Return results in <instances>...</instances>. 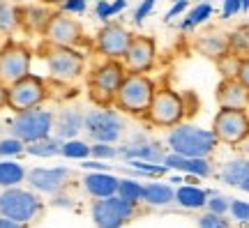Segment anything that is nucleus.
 <instances>
[{
    "instance_id": "6ab92c4d",
    "label": "nucleus",
    "mask_w": 249,
    "mask_h": 228,
    "mask_svg": "<svg viewBox=\"0 0 249 228\" xmlns=\"http://www.w3.org/2000/svg\"><path fill=\"white\" fill-rule=\"evenodd\" d=\"M118 184H120V177L111 175L108 171H90L83 177V189L92 198H107V196L118 193Z\"/></svg>"
},
{
    "instance_id": "c85d7f7f",
    "label": "nucleus",
    "mask_w": 249,
    "mask_h": 228,
    "mask_svg": "<svg viewBox=\"0 0 249 228\" xmlns=\"http://www.w3.org/2000/svg\"><path fill=\"white\" fill-rule=\"evenodd\" d=\"M21 26V7L0 0V33H14Z\"/></svg>"
},
{
    "instance_id": "aec40b11",
    "label": "nucleus",
    "mask_w": 249,
    "mask_h": 228,
    "mask_svg": "<svg viewBox=\"0 0 249 228\" xmlns=\"http://www.w3.org/2000/svg\"><path fill=\"white\" fill-rule=\"evenodd\" d=\"M164 164L173 171H180V173H189V175H198V177H208L213 173V166L208 157H185V155H178V152H171L164 157Z\"/></svg>"
},
{
    "instance_id": "dca6fc26",
    "label": "nucleus",
    "mask_w": 249,
    "mask_h": 228,
    "mask_svg": "<svg viewBox=\"0 0 249 228\" xmlns=\"http://www.w3.org/2000/svg\"><path fill=\"white\" fill-rule=\"evenodd\" d=\"M71 177V171L67 166H51V168H33L26 175L28 184L39 193H58L60 189L67 187Z\"/></svg>"
},
{
    "instance_id": "e433bc0d",
    "label": "nucleus",
    "mask_w": 249,
    "mask_h": 228,
    "mask_svg": "<svg viewBox=\"0 0 249 228\" xmlns=\"http://www.w3.org/2000/svg\"><path fill=\"white\" fill-rule=\"evenodd\" d=\"M90 157L95 159H113L118 157V148L113 143H95L92 148H90Z\"/></svg>"
},
{
    "instance_id": "37998d69",
    "label": "nucleus",
    "mask_w": 249,
    "mask_h": 228,
    "mask_svg": "<svg viewBox=\"0 0 249 228\" xmlns=\"http://www.w3.org/2000/svg\"><path fill=\"white\" fill-rule=\"evenodd\" d=\"M95 14H97V18H102L104 23H108V21H111V17H113V12H111V2H108V0H97Z\"/></svg>"
},
{
    "instance_id": "f8f14e48",
    "label": "nucleus",
    "mask_w": 249,
    "mask_h": 228,
    "mask_svg": "<svg viewBox=\"0 0 249 228\" xmlns=\"http://www.w3.org/2000/svg\"><path fill=\"white\" fill-rule=\"evenodd\" d=\"M30 65H33V53L28 46L18 44V42H7L0 49V81L2 83L12 86L28 76Z\"/></svg>"
},
{
    "instance_id": "7ed1b4c3",
    "label": "nucleus",
    "mask_w": 249,
    "mask_h": 228,
    "mask_svg": "<svg viewBox=\"0 0 249 228\" xmlns=\"http://www.w3.org/2000/svg\"><path fill=\"white\" fill-rule=\"evenodd\" d=\"M42 212H44V203L30 189L9 187V189L0 192V217H7V219H14L28 226L35 219H39Z\"/></svg>"
},
{
    "instance_id": "cd10ccee",
    "label": "nucleus",
    "mask_w": 249,
    "mask_h": 228,
    "mask_svg": "<svg viewBox=\"0 0 249 228\" xmlns=\"http://www.w3.org/2000/svg\"><path fill=\"white\" fill-rule=\"evenodd\" d=\"M51 12L44 7H21V26L30 28L35 33H44Z\"/></svg>"
},
{
    "instance_id": "3c124183",
    "label": "nucleus",
    "mask_w": 249,
    "mask_h": 228,
    "mask_svg": "<svg viewBox=\"0 0 249 228\" xmlns=\"http://www.w3.org/2000/svg\"><path fill=\"white\" fill-rule=\"evenodd\" d=\"M124 7H127V0H116V2H111V12H113V17L120 14Z\"/></svg>"
},
{
    "instance_id": "412c9836",
    "label": "nucleus",
    "mask_w": 249,
    "mask_h": 228,
    "mask_svg": "<svg viewBox=\"0 0 249 228\" xmlns=\"http://www.w3.org/2000/svg\"><path fill=\"white\" fill-rule=\"evenodd\" d=\"M118 155L124 157L127 161L129 159H141V161H152V164H164V157L166 152L157 145V143H129V145H123L118 148Z\"/></svg>"
},
{
    "instance_id": "a18cd8bd",
    "label": "nucleus",
    "mask_w": 249,
    "mask_h": 228,
    "mask_svg": "<svg viewBox=\"0 0 249 228\" xmlns=\"http://www.w3.org/2000/svg\"><path fill=\"white\" fill-rule=\"evenodd\" d=\"M235 79L249 90V55L240 60V70H238V76H235Z\"/></svg>"
},
{
    "instance_id": "6e6552de",
    "label": "nucleus",
    "mask_w": 249,
    "mask_h": 228,
    "mask_svg": "<svg viewBox=\"0 0 249 228\" xmlns=\"http://www.w3.org/2000/svg\"><path fill=\"white\" fill-rule=\"evenodd\" d=\"M83 129L88 132V136L95 143H116V140H120V136L124 132V120L123 115L113 111V108L97 106V108L86 113Z\"/></svg>"
},
{
    "instance_id": "f3484780",
    "label": "nucleus",
    "mask_w": 249,
    "mask_h": 228,
    "mask_svg": "<svg viewBox=\"0 0 249 228\" xmlns=\"http://www.w3.org/2000/svg\"><path fill=\"white\" fill-rule=\"evenodd\" d=\"M217 102L219 108H247L249 90L238 79H224L217 86Z\"/></svg>"
},
{
    "instance_id": "5fc2aeb1",
    "label": "nucleus",
    "mask_w": 249,
    "mask_h": 228,
    "mask_svg": "<svg viewBox=\"0 0 249 228\" xmlns=\"http://www.w3.org/2000/svg\"><path fill=\"white\" fill-rule=\"evenodd\" d=\"M240 5H242V12H247V9H249V0H240Z\"/></svg>"
},
{
    "instance_id": "49530a36",
    "label": "nucleus",
    "mask_w": 249,
    "mask_h": 228,
    "mask_svg": "<svg viewBox=\"0 0 249 228\" xmlns=\"http://www.w3.org/2000/svg\"><path fill=\"white\" fill-rule=\"evenodd\" d=\"M182 12H187V2H173V7L166 12V21H171L173 17H178V14H182Z\"/></svg>"
},
{
    "instance_id": "6e6d98bb",
    "label": "nucleus",
    "mask_w": 249,
    "mask_h": 228,
    "mask_svg": "<svg viewBox=\"0 0 249 228\" xmlns=\"http://www.w3.org/2000/svg\"><path fill=\"white\" fill-rule=\"evenodd\" d=\"M173 2H189V0H173Z\"/></svg>"
},
{
    "instance_id": "09e8293b",
    "label": "nucleus",
    "mask_w": 249,
    "mask_h": 228,
    "mask_svg": "<svg viewBox=\"0 0 249 228\" xmlns=\"http://www.w3.org/2000/svg\"><path fill=\"white\" fill-rule=\"evenodd\" d=\"M7 99H9V86L0 81V111L7 108Z\"/></svg>"
},
{
    "instance_id": "4c0bfd02",
    "label": "nucleus",
    "mask_w": 249,
    "mask_h": 228,
    "mask_svg": "<svg viewBox=\"0 0 249 228\" xmlns=\"http://www.w3.org/2000/svg\"><path fill=\"white\" fill-rule=\"evenodd\" d=\"M201 228H231V224L224 219V214H214V212H205L203 217L198 219Z\"/></svg>"
},
{
    "instance_id": "a878e982",
    "label": "nucleus",
    "mask_w": 249,
    "mask_h": 228,
    "mask_svg": "<svg viewBox=\"0 0 249 228\" xmlns=\"http://www.w3.org/2000/svg\"><path fill=\"white\" fill-rule=\"evenodd\" d=\"M26 168L17 164L14 159H2L0 161V187L9 189V187H18V184L26 180Z\"/></svg>"
},
{
    "instance_id": "f704fd0d",
    "label": "nucleus",
    "mask_w": 249,
    "mask_h": 228,
    "mask_svg": "<svg viewBox=\"0 0 249 228\" xmlns=\"http://www.w3.org/2000/svg\"><path fill=\"white\" fill-rule=\"evenodd\" d=\"M127 166L132 168L136 175H164L169 171L166 164H152V161H141V159H129Z\"/></svg>"
},
{
    "instance_id": "72a5a7b5",
    "label": "nucleus",
    "mask_w": 249,
    "mask_h": 228,
    "mask_svg": "<svg viewBox=\"0 0 249 228\" xmlns=\"http://www.w3.org/2000/svg\"><path fill=\"white\" fill-rule=\"evenodd\" d=\"M240 55H235L233 51H226L222 58H217V67L222 71L224 79H235L238 76V70H240Z\"/></svg>"
},
{
    "instance_id": "ddd939ff",
    "label": "nucleus",
    "mask_w": 249,
    "mask_h": 228,
    "mask_svg": "<svg viewBox=\"0 0 249 228\" xmlns=\"http://www.w3.org/2000/svg\"><path fill=\"white\" fill-rule=\"evenodd\" d=\"M42 35L51 46H71L74 49L83 42V26L70 14L55 12V14H51Z\"/></svg>"
},
{
    "instance_id": "a211bd4d",
    "label": "nucleus",
    "mask_w": 249,
    "mask_h": 228,
    "mask_svg": "<svg viewBox=\"0 0 249 228\" xmlns=\"http://www.w3.org/2000/svg\"><path fill=\"white\" fill-rule=\"evenodd\" d=\"M83 120H86V113H81L76 106H70V108H62L60 113L53 118V132L58 139L70 140L76 139L81 132H83Z\"/></svg>"
},
{
    "instance_id": "4468645a",
    "label": "nucleus",
    "mask_w": 249,
    "mask_h": 228,
    "mask_svg": "<svg viewBox=\"0 0 249 228\" xmlns=\"http://www.w3.org/2000/svg\"><path fill=\"white\" fill-rule=\"evenodd\" d=\"M132 37L134 35L124 26L108 21L107 26L97 33L95 49H97V53H102L104 58H108V60H120V58H124V53H127V49L132 44Z\"/></svg>"
},
{
    "instance_id": "58836bf2",
    "label": "nucleus",
    "mask_w": 249,
    "mask_h": 228,
    "mask_svg": "<svg viewBox=\"0 0 249 228\" xmlns=\"http://www.w3.org/2000/svg\"><path fill=\"white\" fill-rule=\"evenodd\" d=\"M208 212H214V214H226V212L231 210V201L226 198V196H213V198H208Z\"/></svg>"
},
{
    "instance_id": "20e7f679",
    "label": "nucleus",
    "mask_w": 249,
    "mask_h": 228,
    "mask_svg": "<svg viewBox=\"0 0 249 228\" xmlns=\"http://www.w3.org/2000/svg\"><path fill=\"white\" fill-rule=\"evenodd\" d=\"M124 65L120 60H108L97 65L95 70L90 71L88 86H90V97L97 106H108L113 104L116 92L120 88V83L124 79Z\"/></svg>"
},
{
    "instance_id": "423d86ee",
    "label": "nucleus",
    "mask_w": 249,
    "mask_h": 228,
    "mask_svg": "<svg viewBox=\"0 0 249 228\" xmlns=\"http://www.w3.org/2000/svg\"><path fill=\"white\" fill-rule=\"evenodd\" d=\"M53 118L55 115L51 111L39 108V106L21 111V113H14L12 123H9V134L17 136L18 140H23V143L39 140V139H44V136H51Z\"/></svg>"
},
{
    "instance_id": "c756f323",
    "label": "nucleus",
    "mask_w": 249,
    "mask_h": 228,
    "mask_svg": "<svg viewBox=\"0 0 249 228\" xmlns=\"http://www.w3.org/2000/svg\"><path fill=\"white\" fill-rule=\"evenodd\" d=\"M210 17H213V5H210V2H201V5H196L194 9H189V14L185 17V21L180 23V30H192V28L205 23Z\"/></svg>"
},
{
    "instance_id": "c9c22d12",
    "label": "nucleus",
    "mask_w": 249,
    "mask_h": 228,
    "mask_svg": "<svg viewBox=\"0 0 249 228\" xmlns=\"http://www.w3.org/2000/svg\"><path fill=\"white\" fill-rule=\"evenodd\" d=\"M21 152H26V143L23 140H18L17 136H12L9 134L7 139L0 140V157H17V155H21Z\"/></svg>"
},
{
    "instance_id": "b1692460",
    "label": "nucleus",
    "mask_w": 249,
    "mask_h": 228,
    "mask_svg": "<svg viewBox=\"0 0 249 228\" xmlns=\"http://www.w3.org/2000/svg\"><path fill=\"white\" fill-rule=\"evenodd\" d=\"M196 49L208 55V58H222L224 53L229 51V37H224L222 33H208L205 37L196 39Z\"/></svg>"
},
{
    "instance_id": "f257e3e1",
    "label": "nucleus",
    "mask_w": 249,
    "mask_h": 228,
    "mask_svg": "<svg viewBox=\"0 0 249 228\" xmlns=\"http://www.w3.org/2000/svg\"><path fill=\"white\" fill-rule=\"evenodd\" d=\"M155 90H157V86H155V81L148 74L127 71L123 83H120V88L116 92L113 104H116V108L124 111V113L145 115L148 108H150L152 97H155Z\"/></svg>"
},
{
    "instance_id": "de8ad7c7",
    "label": "nucleus",
    "mask_w": 249,
    "mask_h": 228,
    "mask_svg": "<svg viewBox=\"0 0 249 228\" xmlns=\"http://www.w3.org/2000/svg\"><path fill=\"white\" fill-rule=\"evenodd\" d=\"M81 166L86 168V171H108V164H102V161H88V159H83V164Z\"/></svg>"
},
{
    "instance_id": "c03bdc74",
    "label": "nucleus",
    "mask_w": 249,
    "mask_h": 228,
    "mask_svg": "<svg viewBox=\"0 0 249 228\" xmlns=\"http://www.w3.org/2000/svg\"><path fill=\"white\" fill-rule=\"evenodd\" d=\"M238 12H242L240 0H224V7H222V18H231V17H235Z\"/></svg>"
},
{
    "instance_id": "4be33fe9",
    "label": "nucleus",
    "mask_w": 249,
    "mask_h": 228,
    "mask_svg": "<svg viewBox=\"0 0 249 228\" xmlns=\"http://www.w3.org/2000/svg\"><path fill=\"white\" fill-rule=\"evenodd\" d=\"M176 201V189L166 182H150L143 184V203L155 205V208H164L169 203Z\"/></svg>"
},
{
    "instance_id": "9b49d317",
    "label": "nucleus",
    "mask_w": 249,
    "mask_h": 228,
    "mask_svg": "<svg viewBox=\"0 0 249 228\" xmlns=\"http://www.w3.org/2000/svg\"><path fill=\"white\" fill-rule=\"evenodd\" d=\"M49 97V88H46V81L37 74H28L21 81L9 86V99H7V108H12L14 113L28 111V108H37L42 106Z\"/></svg>"
},
{
    "instance_id": "a19ab883",
    "label": "nucleus",
    "mask_w": 249,
    "mask_h": 228,
    "mask_svg": "<svg viewBox=\"0 0 249 228\" xmlns=\"http://www.w3.org/2000/svg\"><path fill=\"white\" fill-rule=\"evenodd\" d=\"M88 7V0H65L60 2V12L65 14H81V12H86Z\"/></svg>"
},
{
    "instance_id": "1a4fd4ad",
    "label": "nucleus",
    "mask_w": 249,
    "mask_h": 228,
    "mask_svg": "<svg viewBox=\"0 0 249 228\" xmlns=\"http://www.w3.org/2000/svg\"><path fill=\"white\" fill-rule=\"evenodd\" d=\"M213 132L219 143L240 145L249 139L247 108H219L213 120Z\"/></svg>"
},
{
    "instance_id": "2f4dec72",
    "label": "nucleus",
    "mask_w": 249,
    "mask_h": 228,
    "mask_svg": "<svg viewBox=\"0 0 249 228\" xmlns=\"http://www.w3.org/2000/svg\"><path fill=\"white\" fill-rule=\"evenodd\" d=\"M229 51H233L240 58L249 55V28H238L229 35Z\"/></svg>"
},
{
    "instance_id": "473e14b6",
    "label": "nucleus",
    "mask_w": 249,
    "mask_h": 228,
    "mask_svg": "<svg viewBox=\"0 0 249 228\" xmlns=\"http://www.w3.org/2000/svg\"><path fill=\"white\" fill-rule=\"evenodd\" d=\"M90 148L92 145H88L86 140H79V139H70V140H62V157L67 159H88L90 157Z\"/></svg>"
},
{
    "instance_id": "bb28decb",
    "label": "nucleus",
    "mask_w": 249,
    "mask_h": 228,
    "mask_svg": "<svg viewBox=\"0 0 249 228\" xmlns=\"http://www.w3.org/2000/svg\"><path fill=\"white\" fill-rule=\"evenodd\" d=\"M249 177V159H231L222 168V180L231 187H240Z\"/></svg>"
},
{
    "instance_id": "393cba45",
    "label": "nucleus",
    "mask_w": 249,
    "mask_h": 228,
    "mask_svg": "<svg viewBox=\"0 0 249 228\" xmlns=\"http://www.w3.org/2000/svg\"><path fill=\"white\" fill-rule=\"evenodd\" d=\"M26 152L33 155V157H55L62 152V139L58 136H44L39 140H33V143H26Z\"/></svg>"
},
{
    "instance_id": "7c9ffc66",
    "label": "nucleus",
    "mask_w": 249,
    "mask_h": 228,
    "mask_svg": "<svg viewBox=\"0 0 249 228\" xmlns=\"http://www.w3.org/2000/svg\"><path fill=\"white\" fill-rule=\"evenodd\" d=\"M118 196L124 198V201L134 203V205H139V203L143 201V184L132 180V177H124V180H120V184H118Z\"/></svg>"
},
{
    "instance_id": "ea45409f",
    "label": "nucleus",
    "mask_w": 249,
    "mask_h": 228,
    "mask_svg": "<svg viewBox=\"0 0 249 228\" xmlns=\"http://www.w3.org/2000/svg\"><path fill=\"white\" fill-rule=\"evenodd\" d=\"M231 214L233 219H238L240 224L249 221V203L247 201H231Z\"/></svg>"
},
{
    "instance_id": "f03ea898",
    "label": "nucleus",
    "mask_w": 249,
    "mask_h": 228,
    "mask_svg": "<svg viewBox=\"0 0 249 228\" xmlns=\"http://www.w3.org/2000/svg\"><path fill=\"white\" fill-rule=\"evenodd\" d=\"M166 143H169L171 152H178L185 157H210L219 140H217L213 129L180 123L176 127H171Z\"/></svg>"
},
{
    "instance_id": "603ef678",
    "label": "nucleus",
    "mask_w": 249,
    "mask_h": 228,
    "mask_svg": "<svg viewBox=\"0 0 249 228\" xmlns=\"http://www.w3.org/2000/svg\"><path fill=\"white\" fill-rule=\"evenodd\" d=\"M39 2H42V5H60L62 0H39Z\"/></svg>"
},
{
    "instance_id": "2eb2a0df",
    "label": "nucleus",
    "mask_w": 249,
    "mask_h": 228,
    "mask_svg": "<svg viewBox=\"0 0 249 228\" xmlns=\"http://www.w3.org/2000/svg\"><path fill=\"white\" fill-rule=\"evenodd\" d=\"M124 70L134 74H148L157 62V44L148 35H134L132 44L124 53Z\"/></svg>"
},
{
    "instance_id": "39448f33",
    "label": "nucleus",
    "mask_w": 249,
    "mask_h": 228,
    "mask_svg": "<svg viewBox=\"0 0 249 228\" xmlns=\"http://www.w3.org/2000/svg\"><path fill=\"white\" fill-rule=\"evenodd\" d=\"M46 70L58 83H74L86 71V55L71 46H51L46 53Z\"/></svg>"
},
{
    "instance_id": "0eeeda50",
    "label": "nucleus",
    "mask_w": 249,
    "mask_h": 228,
    "mask_svg": "<svg viewBox=\"0 0 249 228\" xmlns=\"http://www.w3.org/2000/svg\"><path fill=\"white\" fill-rule=\"evenodd\" d=\"M185 99L171 88H157L148 108V123L155 127H176L185 118Z\"/></svg>"
},
{
    "instance_id": "5701e85b",
    "label": "nucleus",
    "mask_w": 249,
    "mask_h": 228,
    "mask_svg": "<svg viewBox=\"0 0 249 228\" xmlns=\"http://www.w3.org/2000/svg\"><path fill=\"white\" fill-rule=\"evenodd\" d=\"M176 203H180L187 210H201L208 203V193L198 184H182L176 189Z\"/></svg>"
},
{
    "instance_id": "864d4df0",
    "label": "nucleus",
    "mask_w": 249,
    "mask_h": 228,
    "mask_svg": "<svg viewBox=\"0 0 249 228\" xmlns=\"http://www.w3.org/2000/svg\"><path fill=\"white\" fill-rule=\"evenodd\" d=\"M240 189H242V192H247V193H249V177H247V180H245V182L240 184Z\"/></svg>"
},
{
    "instance_id": "9d476101",
    "label": "nucleus",
    "mask_w": 249,
    "mask_h": 228,
    "mask_svg": "<svg viewBox=\"0 0 249 228\" xmlns=\"http://www.w3.org/2000/svg\"><path fill=\"white\" fill-rule=\"evenodd\" d=\"M134 214H136V205L120 198L118 193L97 198L90 208V217L97 228H123L127 221H132Z\"/></svg>"
},
{
    "instance_id": "79ce46f5",
    "label": "nucleus",
    "mask_w": 249,
    "mask_h": 228,
    "mask_svg": "<svg viewBox=\"0 0 249 228\" xmlns=\"http://www.w3.org/2000/svg\"><path fill=\"white\" fill-rule=\"evenodd\" d=\"M155 2H157V0H143L141 5H139V9L134 12V21H136V23H143V18H145L152 12Z\"/></svg>"
},
{
    "instance_id": "8fccbe9b",
    "label": "nucleus",
    "mask_w": 249,
    "mask_h": 228,
    "mask_svg": "<svg viewBox=\"0 0 249 228\" xmlns=\"http://www.w3.org/2000/svg\"><path fill=\"white\" fill-rule=\"evenodd\" d=\"M0 228H28L26 224H18L14 219H7V217H0Z\"/></svg>"
}]
</instances>
